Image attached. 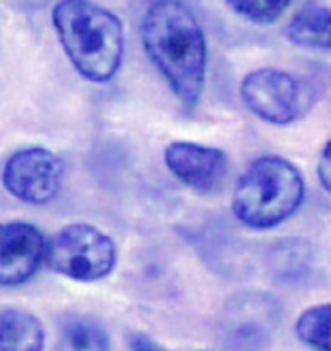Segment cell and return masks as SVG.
Instances as JSON below:
<instances>
[{
	"label": "cell",
	"mask_w": 331,
	"mask_h": 351,
	"mask_svg": "<svg viewBox=\"0 0 331 351\" xmlns=\"http://www.w3.org/2000/svg\"><path fill=\"white\" fill-rule=\"evenodd\" d=\"M238 17L257 26H270L289 11V0H230L227 3Z\"/></svg>",
	"instance_id": "14"
},
{
	"label": "cell",
	"mask_w": 331,
	"mask_h": 351,
	"mask_svg": "<svg viewBox=\"0 0 331 351\" xmlns=\"http://www.w3.org/2000/svg\"><path fill=\"white\" fill-rule=\"evenodd\" d=\"M297 339L315 351H331V302L308 306L295 322Z\"/></svg>",
	"instance_id": "13"
},
{
	"label": "cell",
	"mask_w": 331,
	"mask_h": 351,
	"mask_svg": "<svg viewBox=\"0 0 331 351\" xmlns=\"http://www.w3.org/2000/svg\"><path fill=\"white\" fill-rule=\"evenodd\" d=\"M284 34L297 47L331 51V9L317 3L304 5L289 19Z\"/></svg>",
	"instance_id": "10"
},
{
	"label": "cell",
	"mask_w": 331,
	"mask_h": 351,
	"mask_svg": "<svg viewBox=\"0 0 331 351\" xmlns=\"http://www.w3.org/2000/svg\"><path fill=\"white\" fill-rule=\"evenodd\" d=\"M45 328L38 317L22 308L0 313V351H43Z\"/></svg>",
	"instance_id": "11"
},
{
	"label": "cell",
	"mask_w": 331,
	"mask_h": 351,
	"mask_svg": "<svg viewBox=\"0 0 331 351\" xmlns=\"http://www.w3.org/2000/svg\"><path fill=\"white\" fill-rule=\"evenodd\" d=\"M142 47L185 109H196L206 86V36L194 11L174 0L151 3L140 24Z\"/></svg>",
	"instance_id": "1"
},
{
	"label": "cell",
	"mask_w": 331,
	"mask_h": 351,
	"mask_svg": "<svg viewBox=\"0 0 331 351\" xmlns=\"http://www.w3.org/2000/svg\"><path fill=\"white\" fill-rule=\"evenodd\" d=\"M47 258V241L28 221L0 223V285H22Z\"/></svg>",
	"instance_id": "8"
},
{
	"label": "cell",
	"mask_w": 331,
	"mask_h": 351,
	"mask_svg": "<svg viewBox=\"0 0 331 351\" xmlns=\"http://www.w3.org/2000/svg\"><path fill=\"white\" fill-rule=\"evenodd\" d=\"M55 351H113L107 330L92 317H68L59 328Z\"/></svg>",
	"instance_id": "12"
},
{
	"label": "cell",
	"mask_w": 331,
	"mask_h": 351,
	"mask_svg": "<svg viewBox=\"0 0 331 351\" xmlns=\"http://www.w3.org/2000/svg\"><path fill=\"white\" fill-rule=\"evenodd\" d=\"M240 98L255 117L272 126L300 121L315 105V90L304 79L282 69L251 71L240 84Z\"/></svg>",
	"instance_id": "5"
},
{
	"label": "cell",
	"mask_w": 331,
	"mask_h": 351,
	"mask_svg": "<svg viewBox=\"0 0 331 351\" xmlns=\"http://www.w3.org/2000/svg\"><path fill=\"white\" fill-rule=\"evenodd\" d=\"M163 160L168 171L187 188L211 194L223 183L227 175V156L223 149L206 147L191 141L170 143L163 152Z\"/></svg>",
	"instance_id": "9"
},
{
	"label": "cell",
	"mask_w": 331,
	"mask_h": 351,
	"mask_svg": "<svg viewBox=\"0 0 331 351\" xmlns=\"http://www.w3.org/2000/svg\"><path fill=\"white\" fill-rule=\"evenodd\" d=\"M280 308L263 294L234 298L225 308L223 339L232 351H263L270 345Z\"/></svg>",
	"instance_id": "7"
},
{
	"label": "cell",
	"mask_w": 331,
	"mask_h": 351,
	"mask_svg": "<svg viewBox=\"0 0 331 351\" xmlns=\"http://www.w3.org/2000/svg\"><path fill=\"white\" fill-rule=\"evenodd\" d=\"M306 183L295 164L280 156H261L248 164L236 183L232 209L253 230H272L302 206Z\"/></svg>",
	"instance_id": "3"
},
{
	"label": "cell",
	"mask_w": 331,
	"mask_h": 351,
	"mask_svg": "<svg viewBox=\"0 0 331 351\" xmlns=\"http://www.w3.org/2000/svg\"><path fill=\"white\" fill-rule=\"evenodd\" d=\"M53 26L81 77L107 84L119 73L126 34L113 11L83 0H66L55 5Z\"/></svg>",
	"instance_id": "2"
},
{
	"label": "cell",
	"mask_w": 331,
	"mask_h": 351,
	"mask_svg": "<svg viewBox=\"0 0 331 351\" xmlns=\"http://www.w3.org/2000/svg\"><path fill=\"white\" fill-rule=\"evenodd\" d=\"M47 264L53 273L79 283L100 281L113 273L117 247L92 223H70L47 243Z\"/></svg>",
	"instance_id": "4"
},
{
	"label": "cell",
	"mask_w": 331,
	"mask_h": 351,
	"mask_svg": "<svg viewBox=\"0 0 331 351\" xmlns=\"http://www.w3.org/2000/svg\"><path fill=\"white\" fill-rule=\"evenodd\" d=\"M130 349L132 351H163L157 343H153L144 335H130Z\"/></svg>",
	"instance_id": "16"
},
{
	"label": "cell",
	"mask_w": 331,
	"mask_h": 351,
	"mask_svg": "<svg viewBox=\"0 0 331 351\" xmlns=\"http://www.w3.org/2000/svg\"><path fill=\"white\" fill-rule=\"evenodd\" d=\"M62 179H64V162L43 147H28L13 154L3 173L7 192L30 204L53 200L62 188Z\"/></svg>",
	"instance_id": "6"
},
{
	"label": "cell",
	"mask_w": 331,
	"mask_h": 351,
	"mask_svg": "<svg viewBox=\"0 0 331 351\" xmlns=\"http://www.w3.org/2000/svg\"><path fill=\"white\" fill-rule=\"evenodd\" d=\"M317 173H319V179H321V185L325 188V192L331 196V141L321 152V158H319V164H317Z\"/></svg>",
	"instance_id": "15"
}]
</instances>
